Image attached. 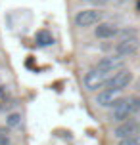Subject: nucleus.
<instances>
[{
    "mask_svg": "<svg viewBox=\"0 0 140 145\" xmlns=\"http://www.w3.org/2000/svg\"><path fill=\"white\" fill-rule=\"evenodd\" d=\"M110 76H111V74L100 71L98 67H94V69H90V71L85 74L83 84H85V88H87L88 92H98V90H102V88L106 86V82H108Z\"/></svg>",
    "mask_w": 140,
    "mask_h": 145,
    "instance_id": "1",
    "label": "nucleus"
},
{
    "mask_svg": "<svg viewBox=\"0 0 140 145\" xmlns=\"http://www.w3.org/2000/svg\"><path fill=\"white\" fill-rule=\"evenodd\" d=\"M121 88H111V86H104L98 94H96V103L100 107H113L115 103L121 99Z\"/></svg>",
    "mask_w": 140,
    "mask_h": 145,
    "instance_id": "2",
    "label": "nucleus"
},
{
    "mask_svg": "<svg viewBox=\"0 0 140 145\" xmlns=\"http://www.w3.org/2000/svg\"><path fill=\"white\" fill-rule=\"evenodd\" d=\"M102 21V12L100 10H81L75 14V25L77 27H94Z\"/></svg>",
    "mask_w": 140,
    "mask_h": 145,
    "instance_id": "3",
    "label": "nucleus"
},
{
    "mask_svg": "<svg viewBox=\"0 0 140 145\" xmlns=\"http://www.w3.org/2000/svg\"><path fill=\"white\" fill-rule=\"evenodd\" d=\"M133 82V72L131 69H127V67H121L119 71H115L111 74L108 82H106V86H111V88H121V90H125L129 84Z\"/></svg>",
    "mask_w": 140,
    "mask_h": 145,
    "instance_id": "4",
    "label": "nucleus"
},
{
    "mask_svg": "<svg viewBox=\"0 0 140 145\" xmlns=\"http://www.w3.org/2000/svg\"><path fill=\"white\" fill-rule=\"evenodd\" d=\"M131 115H133V111H131V97H123V99H119L111 107V120H115V122H123Z\"/></svg>",
    "mask_w": 140,
    "mask_h": 145,
    "instance_id": "5",
    "label": "nucleus"
},
{
    "mask_svg": "<svg viewBox=\"0 0 140 145\" xmlns=\"http://www.w3.org/2000/svg\"><path fill=\"white\" fill-rule=\"evenodd\" d=\"M96 67H98L100 71L108 72V74H113L115 71H119V69L123 67V57H119L117 54H113V56H106V57H102L98 63H96Z\"/></svg>",
    "mask_w": 140,
    "mask_h": 145,
    "instance_id": "6",
    "label": "nucleus"
},
{
    "mask_svg": "<svg viewBox=\"0 0 140 145\" xmlns=\"http://www.w3.org/2000/svg\"><path fill=\"white\" fill-rule=\"evenodd\" d=\"M115 136L119 139L131 138V136H140V122L138 120H123L115 128Z\"/></svg>",
    "mask_w": 140,
    "mask_h": 145,
    "instance_id": "7",
    "label": "nucleus"
},
{
    "mask_svg": "<svg viewBox=\"0 0 140 145\" xmlns=\"http://www.w3.org/2000/svg\"><path fill=\"white\" fill-rule=\"evenodd\" d=\"M140 48V42H138V36L136 38H131V40H125V42H119L117 48H115V54L119 57H129V56H134Z\"/></svg>",
    "mask_w": 140,
    "mask_h": 145,
    "instance_id": "8",
    "label": "nucleus"
},
{
    "mask_svg": "<svg viewBox=\"0 0 140 145\" xmlns=\"http://www.w3.org/2000/svg\"><path fill=\"white\" fill-rule=\"evenodd\" d=\"M117 27L115 25H111V23H98V27L94 29V35H96V38H115L117 36Z\"/></svg>",
    "mask_w": 140,
    "mask_h": 145,
    "instance_id": "9",
    "label": "nucleus"
},
{
    "mask_svg": "<svg viewBox=\"0 0 140 145\" xmlns=\"http://www.w3.org/2000/svg\"><path fill=\"white\" fill-rule=\"evenodd\" d=\"M138 36V31L134 29V27H123V29L117 31V38L119 42H125V40H131V38H136Z\"/></svg>",
    "mask_w": 140,
    "mask_h": 145,
    "instance_id": "10",
    "label": "nucleus"
},
{
    "mask_svg": "<svg viewBox=\"0 0 140 145\" xmlns=\"http://www.w3.org/2000/svg\"><path fill=\"white\" fill-rule=\"evenodd\" d=\"M37 42H38V46H50V44H54V38H52V35L48 31H38Z\"/></svg>",
    "mask_w": 140,
    "mask_h": 145,
    "instance_id": "11",
    "label": "nucleus"
},
{
    "mask_svg": "<svg viewBox=\"0 0 140 145\" xmlns=\"http://www.w3.org/2000/svg\"><path fill=\"white\" fill-rule=\"evenodd\" d=\"M21 113H10L6 118V124L8 128H17V126H21Z\"/></svg>",
    "mask_w": 140,
    "mask_h": 145,
    "instance_id": "12",
    "label": "nucleus"
},
{
    "mask_svg": "<svg viewBox=\"0 0 140 145\" xmlns=\"http://www.w3.org/2000/svg\"><path fill=\"white\" fill-rule=\"evenodd\" d=\"M117 145H140V136H131V138L119 139Z\"/></svg>",
    "mask_w": 140,
    "mask_h": 145,
    "instance_id": "13",
    "label": "nucleus"
},
{
    "mask_svg": "<svg viewBox=\"0 0 140 145\" xmlns=\"http://www.w3.org/2000/svg\"><path fill=\"white\" fill-rule=\"evenodd\" d=\"M131 111L134 113H140V95H131Z\"/></svg>",
    "mask_w": 140,
    "mask_h": 145,
    "instance_id": "14",
    "label": "nucleus"
},
{
    "mask_svg": "<svg viewBox=\"0 0 140 145\" xmlns=\"http://www.w3.org/2000/svg\"><path fill=\"white\" fill-rule=\"evenodd\" d=\"M10 141V134L6 128H0V145H6Z\"/></svg>",
    "mask_w": 140,
    "mask_h": 145,
    "instance_id": "15",
    "label": "nucleus"
},
{
    "mask_svg": "<svg viewBox=\"0 0 140 145\" xmlns=\"http://www.w3.org/2000/svg\"><path fill=\"white\" fill-rule=\"evenodd\" d=\"M102 2H117V0H102Z\"/></svg>",
    "mask_w": 140,
    "mask_h": 145,
    "instance_id": "16",
    "label": "nucleus"
}]
</instances>
